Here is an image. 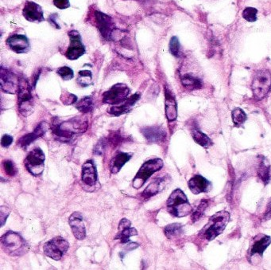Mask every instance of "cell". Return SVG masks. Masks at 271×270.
<instances>
[{"instance_id":"obj_1","label":"cell","mask_w":271,"mask_h":270,"mask_svg":"<svg viewBox=\"0 0 271 270\" xmlns=\"http://www.w3.org/2000/svg\"><path fill=\"white\" fill-rule=\"evenodd\" d=\"M88 128V121L84 117H75L65 121H58L54 118L51 129L57 141L70 143L77 135L83 134Z\"/></svg>"},{"instance_id":"obj_2","label":"cell","mask_w":271,"mask_h":270,"mask_svg":"<svg viewBox=\"0 0 271 270\" xmlns=\"http://www.w3.org/2000/svg\"><path fill=\"white\" fill-rule=\"evenodd\" d=\"M230 220L228 211H219L209 218V223L200 230L199 236L208 241H213L221 234Z\"/></svg>"},{"instance_id":"obj_3","label":"cell","mask_w":271,"mask_h":270,"mask_svg":"<svg viewBox=\"0 0 271 270\" xmlns=\"http://www.w3.org/2000/svg\"><path fill=\"white\" fill-rule=\"evenodd\" d=\"M1 246L10 257H20L27 253L28 244L19 233L9 230L1 238Z\"/></svg>"},{"instance_id":"obj_4","label":"cell","mask_w":271,"mask_h":270,"mask_svg":"<svg viewBox=\"0 0 271 270\" xmlns=\"http://www.w3.org/2000/svg\"><path fill=\"white\" fill-rule=\"evenodd\" d=\"M18 107L20 114L27 117L34 112L35 101L32 95V85L24 77L19 78L18 89Z\"/></svg>"},{"instance_id":"obj_5","label":"cell","mask_w":271,"mask_h":270,"mask_svg":"<svg viewBox=\"0 0 271 270\" xmlns=\"http://www.w3.org/2000/svg\"><path fill=\"white\" fill-rule=\"evenodd\" d=\"M167 210L173 216L183 218L193 211V208L188 201L187 197L181 189H176L169 197L166 203Z\"/></svg>"},{"instance_id":"obj_6","label":"cell","mask_w":271,"mask_h":270,"mask_svg":"<svg viewBox=\"0 0 271 270\" xmlns=\"http://www.w3.org/2000/svg\"><path fill=\"white\" fill-rule=\"evenodd\" d=\"M162 167H163V161L158 158L145 162L134 178L132 186L136 189L142 187L146 184V182L151 177V175L160 171Z\"/></svg>"},{"instance_id":"obj_7","label":"cell","mask_w":271,"mask_h":270,"mask_svg":"<svg viewBox=\"0 0 271 270\" xmlns=\"http://www.w3.org/2000/svg\"><path fill=\"white\" fill-rule=\"evenodd\" d=\"M271 89V73L268 70H260L254 76L252 89L254 98L262 100L268 94Z\"/></svg>"},{"instance_id":"obj_8","label":"cell","mask_w":271,"mask_h":270,"mask_svg":"<svg viewBox=\"0 0 271 270\" xmlns=\"http://www.w3.org/2000/svg\"><path fill=\"white\" fill-rule=\"evenodd\" d=\"M45 156L40 147H35L29 152L24 160V165L28 172L34 176H39L45 169Z\"/></svg>"},{"instance_id":"obj_9","label":"cell","mask_w":271,"mask_h":270,"mask_svg":"<svg viewBox=\"0 0 271 270\" xmlns=\"http://www.w3.org/2000/svg\"><path fill=\"white\" fill-rule=\"evenodd\" d=\"M69 248V242L65 239L61 237H55L44 245L43 251L46 257L55 261H60Z\"/></svg>"},{"instance_id":"obj_10","label":"cell","mask_w":271,"mask_h":270,"mask_svg":"<svg viewBox=\"0 0 271 270\" xmlns=\"http://www.w3.org/2000/svg\"><path fill=\"white\" fill-rule=\"evenodd\" d=\"M130 94V89L127 84H114L109 90L106 91L103 94V102L104 104H117L124 102Z\"/></svg>"},{"instance_id":"obj_11","label":"cell","mask_w":271,"mask_h":270,"mask_svg":"<svg viewBox=\"0 0 271 270\" xmlns=\"http://www.w3.org/2000/svg\"><path fill=\"white\" fill-rule=\"evenodd\" d=\"M69 37V45L67 49L65 56L69 60L74 61L83 56L86 50L82 42L81 36L77 30H71L68 33Z\"/></svg>"},{"instance_id":"obj_12","label":"cell","mask_w":271,"mask_h":270,"mask_svg":"<svg viewBox=\"0 0 271 270\" xmlns=\"http://www.w3.org/2000/svg\"><path fill=\"white\" fill-rule=\"evenodd\" d=\"M96 22L97 28L99 30L103 39L111 41L113 39V34L116 31V26L110 16L101 11L95 12Z\"/></svg>"},{"instance_id":"obj_13","label":"cell","mask_w":271,"mask_h":270,"mask_svg":"<svg viewBox=\"0 0 271 270\" xmlns=\"http://www.w3.org/2000/svg\"><path fill=\"white\" fill-rule=\"evenodd\" d=\"M1 77H0V83H1V89L4 93L9 94H15L18 93L19 89V78L13 74L12 72L4 67H1Z\"/></svg>"},{"instance_id":"obj_14","label":"cell","mask_w":271,"mask_h":270,"mask_svg":"<svg viewBox=\"0 0 271 270\" xmlns=\"http://www.w3.org/2000/svg\"><path fill=\"white\" fill-rule=\"evenodd\" d=\"M69 224L72 232L77 240H83L86 237V228L84 223V217L80 212H74L69 218Z\"/></svg>"},{"instance_id":"obj_15","label":"cell","mask_w":271,"mask_h":270,"mask_svg":"<svg viewBox=\"0 0 271 270\" xmlns=\"http://www.w3.org/2000/svg\"><path fill=\"white\" fill-rule=\"evenodd\" d=\"M22 15L29 22H41L45 21L42 8L35 2H26L22 10Z\"/></svg>"},{"instance_id":"obj_16","label":"cell","mask_w":271,"mask_h":270,"mask_svg":"<svg viewBox=\"0 0 271 270\" xmlns=\"http://www.w3.org/2000/svg\"><path fill=\"white\" fill-rule=\"evenodd\" d=\"M9 48L16 54H25L30 50V44L26 36L22 35H12L7 39Z\"/></svg>"},{"instance_id":"obj_17","label":"cell","mask_w":271,"mask_h":270,"mask_svg":"<svg viewBox=\"0 0 271 270\" xmlns=\"http://www.w3.org/2000/svg\"><path fill=\"white\" fill-rule=\"evenodd\" d=\"M97 171L93 160H87L82 166L81 180L87 187H95L97 185Z\"/></svg>"},{"instance_id":"obj_18","label":"cell","mask_w":271,"mask_h":270,"mask_svg":"<svg viewBox=\"0 0 271 270\" xmlns=\"http://www.w3.org/2000/svg\"><path fill=\"white\" fill-rule=\"evenodd\" d=\"M142 132L146 140L151 144H159L163 142L166 137V130L161 126H147L141 128Z\"/></svg>"},{"instance_id":"obj_19","label":"cell","mask_w":271,"mask_h":270,"mask_svg":"<svg viewBox=\"0 0 271 270\" xmlns=\"http://www.w3.org/2000/svg\"><path fill=\"white\" fill-rule=\"evenodd\" d=\"M48 128H49L48 124L45 121H42L35 128L34 132H30V133L25 135V136H22L21 138L19 139L18 145L22 148H26V147H28L31 143L44 136L45 132H47Z\"/></svg>"},{"instance_id":"obj_20","label":"cell","mask_w":271,"mask_h":270,"mask_svg":"<svg viewBox=\"0 0 271 270\" xmlns=\"http://www.w3.org/2000/svg\"><path fill=\"white\" fill-rule=\"evenodd\" d=\"M131 225L132 223L128 219L125 218H122L118 224V232L115 237V239L120 240L122 244H127L130 242L131 237L138 235V231L136 230V228L131 227Z\"/></svg>"},{"instance_id":"obj_21","label":"cell","mask_w":271,"mask_h":270,"mask_svg":"<svg viewBox=\"0 0 271 270\" xmlns=\"http://www.w3.org/2000/svg\"><path fill=\"white\" fill-rule=\"evenodd\" d=\"M140 95L138 93L134 94L132 97L127 98L124 102L117 105L112 106V108H109L108 113L109 114L113 115L115 117H119L121 115L125 113H129L132 110L133 106L136 104V102L139 100Z\"/></svg>"},{"instance_id":"obj_22","label":"cell","mask_w":271,"mask_h":270,"mask_svg":"<svg viewBox=\"0 0 271 270\" xmlns=\"http://www.w3.org/2000/svg\"><path fill=\"white\" fill-rule=\"evenodd\" d=\"M271 244V238L270 236H256L252 241V247L250 248V257L256 255V254L260 256V257H263L264 251Z\"/></svg>"},{"instance_id":"obj_23","label":"cell","mask_w":271,"mask_h":270,"mask_svg":"<svg viewBox=\"0 0 271 270\" xmlns=\"http://www.w3.org/2000/svg\"><path fill=\"white\" fill-rule=\"evenodd\" d=\"M188 185L192 192L198 195L200 193L208 192L211 190L212 184L201 175H195L188 182Z\"/></svg>"},{"instance_id":"obj_24","label":"cell","mask_w":271,"mask_h":270,"mask_svg":"<svg viewBox=\"0 0 271 270\" xmlns=\"http://www.w3.org/2000/svg\"><path fill=\"white\" fill-rule=\"evenodd\" d=\"M166 185V178H158L155 179L152 183L150 184L148 187L145 189L144 191L142 193L141 196L144 199H148L151 197L155 196L158 193L161 192L165 189Z\"/></svg>"},{"instance_id":"obj_25","label":"cell","mask_w":271,"mask_h":270,"mask_svg":"<svg viewBox=\"0 0 271 270\" xmlns=\"http://www.w3.org/2000/svg\"><path fill=\"white\" fill-rule=\"evenodd\" d=\"M166 95V116L169 121H174L177 117V107H176V100L174 97L170 93V91L165 89Z\"/></svg>"},{"instance_id":"obj_26","label":"cell","mask_w":271,"mask_h":270,"mask_svg":"<svg viewBox=\"0 0 271 270\" xmlns=\"http://www.w3.org/2000/svg\"><path fill=\"white\" fill-rule=\"evenodd\" d=\"M132 158V154L126 152H118L110 162V171L112 174H117L121 169Z\"/></svg>"},{"instance_id":"obj_27","label":"cell","mask_w":271,"mask_h":270,"mask_svg":"<svg viewBox=\"0 0 271 270\" xmlns=\"http://www.w3.org/2000/svg\"><path fill=\"white\" fill-rule=\"evenodd\" d=\"M191 134L195 142L197 143L198 145H200V146H202L203 147L208 148V147L213 145V142H212L209 136H207L206 135L204 134V133L199 129L197 126L195 125H194L191 128Z\"/></svg>"},{"instance_id":"obj_28","label":"cell","mask_w":271,"mask_h":270,"mask_svg":"<svg viewBox=\"0 0 271 270\" xmlns=\"http://www.w3.org/2000/svg\"><path fill=\"white\" fill-rule=\"evenodd\" d=\"M181 83L186 89L190 90L199 89L202 87V82L191 74H185L181 77Z\"/></svg>"},{"instance_id":"obj_29","label":"cell","mask_w":271,"mask_h":270,"mask_svg":"<svg viewBox=\"0 0 271 270\" xmlns=\"http://www.w3.org/2000/svg\"><path fill=\"white\" fill-rule=\"evenodd\" d=\"M76 108H77L78 110L82 113H91L94 108L93 98L89 97V96L84 97L79 102H77Z\"/></svg>"},{"instance_id":"obj_30","label":"cell","mask_w":271,"mask_h":270,"mask_svg":"<svg viewBox=\"0 0 271 270\" xmlns=\"http://www.w3.org/2000/svg\"><path fill=\"white\" fill-rule=\"evenodd\" d=\"M164 233L169 239L176 238L181 235L183 233V226L180 223H173L170 225L166 226L164 229Z\"/></svg>"},{"instance_id":"obj_31","label":"cell","mask_w":271,"mask_h":270,"mask_svg":"<svg viewBox=\"0 0 271 270\" xmlns=\"http://www.w3.org/2000/svg\"><path fill=\"white\" fill-rule=\"evenodd\" d=\"M77 82L81 87L90 86L91 84H93L92 72L89 70H81L79 72Z\"/></svg>"},{"instance_id":"obj_32","label":"cell","mask_w":271,"mask_h":270,"mask_svg":"<svg viewBox=\"0 0 271 270\" xmlns=\"http://www.w3.org/2000/svg\"><path fill=\"white\" fill-rule=\"evenodd\" d=\"M258 177L260 178L262 181L265 184H267L269 183L270 179H271V176H270V166L266 165L264 160H262L260 164H259L258 169Z\"/></svg>"},{"instance_id":"obj_33","label":"cell","mask_w":271,"mask_h":270,"mask_svg":"<svg viewBox=\"0 0 271 270\" xmlns=\"http://www.w3.org/2000/svg\"><path fill=\"white\" fill-rule=\"evenodd\" d=\"M232 117L234 125L237 126V127L242 125L247 121V114L243 112L241 108H234L232 113Z\"/></svg>"},{"instance_id":"obj_34","label":"cell","mask_w":271,"mask_h":270,"mask_svg":"<svg viewBox=\"0 0 271 270\" xmlns=\"http://www.w3.org/2000/svg\"><path fill=\"white\" fill-rule=\"evenodd\" d=\"M2 166L3 171H4V172L6 173L8 176L14 177V176L17 175V166H16L15 163H14L12 160H3L2 163Z\"/></svg>"},{"instance_id":"obj_35","label":"cell","mask_w":271,"mask_h":270,"mask_svg":"<svg viewBox=\"0 0 271 270\" xmlns=\"http://www.w3.org/2000/svg\"><path fill=\"white\" fill-rule=\"evenodd\" d=\"M207 207H208V201L207 200H202L200 202V204L197 206L196 210L193 212V214H192V221L194 223H196V221L199 220L201 217H202L203 214L205 213V209H206Z\"/></svg>"},{"instance_id":"obj_36","label":"cell","mask_w":271,"mask_h":270,"mask_svg":"<svg viewBox=\"0 0 271 270\" xmlns=\"http://www.w3.org/2000/svg\"><path fill=\"white\" fill-rule=\"evenodd\" d=\"M57 73L62 78L63 80L69 81L71 80L72 78H74V72L71 68L69 66H62L60 67L57 70Z\"/></svg>"},{"instance_id":"obj_37","label":"cell","mask_w":271,"mask_h":270,"mask_svg":"<svg viewBox=\"0 0 271 270\" xmlns=\"http://www.w3.org/2000/svg\"><path fill=\"white\" fill-rule=\"evenodd\" d=\"M170 52L174 56L178 58L181 54V45L179 42L178 39L176 37H173L170 42Z\"/></svg>"},{"instance_id":"obj_38","label":"cell","mask_w":271,"mask_h":270,"mask_svg":"<svg viewBox=\"0 0 271 270\" xmlns=\"http://www.w3.org/2000/svg\"><path fill=\"white\" fill-rule=\"evenodd\" d=\"M257 13L258 11L253 7H247L243 11V17L248 22H255L257 20Z\"/></svg>"},{"instance_id":"obj_39","label":"cell","mask_w":271,"mask_h":270,"mask_svg":"<svg viewBox=\"0 0 271 270\" xmlns=\"http://www.w3.org/2000/svg\"><path fill=\"white\" fill-rule=\"evenodd\" d=\"M60 100L63 102V104L69 105V104H74L77 102V97L74 94H72V93H64L60 97Z\"/></svg>"},{"instance_id":"obj_40","label":"cell","mask_w":271,"mask_h":270,"mask_svg":"<svg viewBox=\"0 0 271 270\" xmlns=\"http://www.w3.org/2000/svg\"><path fill=\"white\" fill-rule=\"evenodd\" d=\"M106 146H107V141H106L105 139H101L99 142L97 143V145L94 147L93 152L95 155L101 156L105 151Z\"/></svg>"},{"instance_id":"obj_41","label":"cell","mask_w":271,"mask_h":270,"mask_svg":"<svg viewBox=\"0 0 271 270\" xmlns=\"http://www.w3.org/2000/svg\"><path fill=\"white\" fill-rule=\"evenodd\" d=\"M11 213V210L7 207L2 206L0 208V220H1V227H3L5 225V223L8 218L9 214Z\"/></svg>"},{"instance_id":"obj_42","label":"cell","mask_w":271,"mask_h":270,"mask_svg":"<svg viewBox=\"0 0 271 270\" xmlns=\"http://www.w3.org/2000/svg\"><path fill=\"white\" fill-rule=\"evenodd\" d=\"M54 4L55 7L60 10H64L70 7L69 0H54Z\"/></svg>"},{"instance_id":"obj_43","label":"cell","mask_w":271,"mask_h":270,"mask_svg":"<svg viewBox=\"0 0 271 270\" xmlns=\"http://www.w3.org/2000/svg\"><path fill=\"white\" fill-rule=\"evenodd\" d=\"M13 142V137L10 135H4L1 139V145L3 147H8Z\"/></svg>"},{"instance_id":"obj_44","label":"cell","mask_w":271,"mask_h":270,"mask_svg":"<svg viewBox=\"0 0 271 270\" xmlns=\"http://www.w3.org/2000/svg\"><path fill=\"white\" fill-rule=\"evenodd\" d=\"M56 17L57 14H54V15H50V19H49V21H50V23L54 25V26H55L57 29H60V26H59L58 24V22L55 21V20H56Z\"/></svg>"},{"instance_id":"obj_45","label":"cell","mask_w":271,"mask_h":270,"mask_svg":"<svg viewBox=\"0 0 271 270\" xmlns=\"http://www.w3.org/2000/svg\"><path fill=\"white\" fill-rule=\"evenodd\" d=\"M271 217V200L270 203H268V206H267V211H266V214H265V218H270Z\"/></svg>"}]
</instances>
